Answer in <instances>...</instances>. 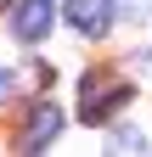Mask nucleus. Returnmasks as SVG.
<instances>
[{
    "label": "nucleus",
    "instance_id": "nucleus-1",
    "mask_svg": "<svg viewBox=\"0 0 152 157\" xmlns=\"http://www.w3.org/2000/svg\"><path fill=\"white\" fill-rule=\"evenodd\" d=\"M118 101H130V84L113 78L107 67H90L79 78V118H85V124H107V112L118 107Z\"/></svg>",
    "mask_w": 152,
    "mask_h": 157
},
{
    "label": "nucleus",
    "instance_id": "nucleus-2",
    "mask_svg": "<svg viewBox=\"0 0 152 157\" xmlns=\"http://www.w3.org/2000/svg\"><path fill=\"white\" fill-rule=\"evenodd\" d=\"M56 135H62V107H56V101H34L28 107V124H23V151L28 157L45 151Z\"/></svg>",
    "mask_w": 152,
    "mask_h": 157
},
{
    "label": "nucleus",
    "instance_id": "nucleus-3",
    "mask_svg": "<svg viewBox=\"0 0 152 157\" xmlns=\"http://www.w3.org/2000/svg\"><path fill=\"white\" fill-rule=\"evenodd\" d=\"M51 23H56V6H51V0H23L17 17H11V34L23 39V45H34V39L51 34Z\"/></svg>",
    "mask_w": 152,
    "mask_h": 157
},
{
    "label": "nucleus",
    "instance_id": "nucleus-4",
    "mask_svg": "<svg viewBox=\"0 0 152 157\" xmlns=\"http://www.w3.org/2000/svg\"><path fill=\"white\" fill-rule=\"evenodd\" d=\"M113 17H118V6H113V0H68V23L79 28V34H107L113 28Z\"/></svg>",
    "mask_w": 152,
    "mask_h": 157
},
{
    "label": "nucleus",
    "instance_id": "nucleus-5",
    "mask_svg": "<svg viewBox=\"0 0 152 157\" xmlns=\"http://www.w3.org/2000/svg\"><path fill=\"white\" fill-rule=\"evenodd\" d=\"M107 157H152V151H146V135H141V129H130V124H124V129H113Z\"/></svg>",
    "mask_w": 152,
    "mask_h": 157
},
{
    "label": "nucleus",
    "instance_id": "nucleus-6",
    "mask_svg": "<svg viewBox=\"0 0 152 157\" xmlns=\"http://www.w3.org/2000/svg\"><path fill=\"white\" fill-rule=\"evenodd\" d=\"M17 90H23V73H6V67H0V101H11Z\"/></svg>",
    "mask_w": 152,
    "mask_h": 157
},
{
    "label": "nucleus",
    "instance_id": "nucleus-7",
    "mask_svg": "<svg viewBox=\"0 0 152 157\" xmlns=\"http://www.w3.org/2000/svg\"><path fill=\"white\" fill-rule=\"evenodd\" d=\"M0 6H11V0H0Z\"/></svg>",
    "mask_w": 152,
    "mask_h": 157
}]
</instances>
